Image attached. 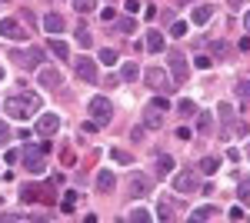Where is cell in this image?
Wrapping results in <instances>:
<instances>
[{"label":"cell","mask_w":250,"mask_h":223,"mask_svg":"<svg viewBox=\"0 0 250 223\" xmlns=\"http://www.w3.org/2000/svg\"><path fill=\"white\" fill-rule=\"evenodd\" d=\"M173 190H177V193H184V197L197 193V190H200V180H197V173H193V170H180V173L173 177Z\"/></svg>","instance_id":"6"},{"label":"cell","mask_w":250,"mask_h":223,"mask_svg":"<svg viewBox=\"0 0 250 223\" xmlns=\"http://www.w3.org/2000/svg\"><path fill=\"white\" fill-rule=\"evenodd\" d=\"M100 17H104V23H110V20H117V14H114V7H107V10H104V14H100Z\"/></svg>","instance_id":"42"},{"label":"cell","mask_w":250,"mask_h":223,"mask_svg":"<svg viewBox=\"0 0 250 223\" xmlns=\"http://www.w3.org/2000/svg\"><path fill=\"white\" fill-rule=\"evenodd\" d=\"M60 163H63V167H74V163H77V153H74V150H63Z\"/></svg>","instance_id":"34"},{"label":"cell","mask_w":250,"mask_h":223,"mask_svg":"<svg viewBox=\"0 0 250 223\" xmlns=\"http://www.w3.org/2000/svg\"><path fill=\"white\" fill-rule=\"evenodd\" d=\"M87 107H90V117H94L97 123H110V117H114V107H110V100H107V97H94Z\"/></svg>","instance_id":"7"},{"label":"cell","mask_w":250,"mask_h":223,"mask_svg":"<svg viewBox=\"0 0 250 223\" xmlns=\"http://www.w3.org/2000/svg\"><path fill=\"white\" fill-rule=\"evenodd\" d=\"M63 203H77V190H67L63 193Z\"/></svg>","instance_id":"43"},{"label":"cell","mask_w":250,"mask_h":223,"mask_svg":"<svg viewBox=\"0 0 250 223\" xmlns=\"http://www.w3.org/2000/svg\"><path fill=\"white\" fill-rule=\"evenodd\" d=\"M47 50L57 57V60H67V57H70V47H67L63 40H54V37H50V43H47Z\"/></svg>","instance_id":"21"},{"label":"cell","mask_w":250,"mask_h":223,"mask_svg":"<svg viewBox=\"0 0 250 223\" xmlns=\"http://www.w3.org/2000/svg\"><path fill=\"white\" fill-rule=\"evenodd\" d=\"M74 70H77V77L83 80V83H94V80H100V77H97V63L90 60V57H77V60H74Z\"/></svg>","instance_id":"10"},{"label":"cell","mask_w":250,"mask_h":223,"mask_svg":"<svg viewBox=\"0 0 250 223\" xmlns=\"http://www.w3.org/2000/svg\"><path fill=\"white\" fill-rule=\"evenodd\" d=\"M117 60H120V57H117V50H100V63H104V67H114Z\"/></svg>","instance_id":"31"},{"label":"cell","mask_w":250,"mask_h":223,"mask_svg":"<svg viewBox=\"0 0 250 223\" xmlns=\"http://www.w3.org/2000/svg\"><path fill=\"white\" fill-rule=\"evenodd\" d=\"M0 37H7V40H27V27H23L17 17H3V20H0Z\"/></svg>","instance_id":"8"},{"label":"cell","mask_w":250,"mask_h":223,"mask_svg":"<svg viewBox=\"0 0 250 223\" xmlns=\"http://www.w3.org/2000/svg\"><path fill=\"white\" fill-rule=\"evenodd\" d=\"M237 197H240V203H250V177H244V180H240V186H237Z\"/></svg>","instance_id":"28"},{"label":"cell","mask_w":250,"mask_h":223,"mask_svg":"<svg viewBox=\"0 0 250 223\" xmlns=\"http://www.w3.org/2000/svg\"><path fill=\"white\" fill-rule=\"evenodd\" d=\"M227 217H230V220H244V210H240V206H233V210L227 213Z\"/></svg>","instance_id":"44"},{"label":"cell","mask_w":250,"mask_h":223,"mask_svg":"<svg viewBox=\"0 0 250 223\" xmlns=\"http://www.w3.org/2000/svg\"><path fill=\"white\" fill-rule=\"evenodd\" d=\"M114 186H117V177L110 170H100V173H97V190H100V193H110Z\"/></svg>","instance_id":"15"},{"label":"cell","mask_w":250,"mask_h":223,"mask_svg":"<svg viewBox=\"0 0 250 223\" xmlns=\"http://www.w3.org/2000/svg\"><path fill=\"white\" fill-rule=\"evenodd\" d=\"M97 127H100V123H97V120H87V123H83V127H80V130H83V133H97Z\"/></svg>","instance_id":"41"},{"label":"cell","mask_w":250,"mask_h":223,"mask_svg":"<svg viewBox=\"0 0 250 223\" xmlns=\"http://www.w3.org/2000/svg\"><path fill=\"white\" fill-rule=\"evenodd\" d=\"M217 167H220L217 157H204V160H200V173H217Z\"/></svg>","instance_id":"27"},{"label":"cell","mask_w":250,"mask_h":223,"mask_svg":"<svg viewBox=\"0 0 250 223\" xmlns=\"http://www.w3.org/2000/svg\"><path fill=\"white\" fill-rule=\"evenodd\" d=\"M137 77H140V67H137L134 60H127V63H120V80H127V83H134Z\"/></svg>","instance_id":"18"},{"label":"cell","mask_w":250,"mask_h":223,"mask_svg":"<svg viewBox=\"0 0 250 223\" xmlns=\"http://www.w3.org/2000/svg\"><path fill=\"white\" fill-rule=\"evenodd\" d=\"M177 110L184 113V117H197V103L187 97V100H180V103H177Z\"/></svg>","instance_id":"26"},{"label":"cell","mask_w":250,"mask_h":223,"mask_svg":"<svg viewBox=\"0 0 250 223\" xmlns=\"http://www.w3.org/2000/svg\"><path fill=\"white\" fill-rule=\"evenodd\" d=\"M247 157H250V147H247Z\"/></svg>","instance_id":"48"},{"label":"cell","mask_w":250,"mask_h":223,"mask_svg":"<svg viewBox=\"0 0 250 223\" xmlns=\"http://www.w3.org/2000/svg\"><path fill=\"white\" fill-rule=\"evenodd\" d=\"M110 157H114L117 163H130V160H134V157H130L127 150H120V147H117V150H110Z\"/></svg>","instance_id":"32"},{"label":"cell","mask_w":250,"mask_h":223,"mask_svg":"<svg viewBox=\"0 0 250 223\" xmlns=\"http://www.w3.org/2000/svg\"><path fill=\"white\" fill-rule=\"evenodd\" d=\"M184 34H187V23H184V20H177V23L170 27V37H184Z\"/></svg>","instance_id":"35"},{"label":"cell","mask_w":250,"mask_h":223,"mask_svg":"<svg viewBox=\"0 0 250 223\" xmlns=\"http://www.w3.org/2000/svg\"><path fill=\"white\" fill-rule=\"evenodd\" d=\"M130 220H137V223H147V220H150V213H147V210H134V213H130Z\"/></svg>","instance_id":"38"},{"label":"cell","mask_w":250,"mask_h":223,"mask_svg":"<svg viewBox=\"0 0 250 223\" xmlns=\"http://www.w3.org/2000/svg\"><path fill=\"white\" fill-rule=\"evenodd\" d=\"M237 97L240 103H250V80H237Z\"/></svg>","instance_id":"29"},{"label":"cell","mask_w":250,"mask_h":223,"mask_svg":"<svg viewBox=\"0 0 250 223\" xmlns=\"http://www.w3.org/2000/svg\"><path fill=\"white\" fill-rule=\"evenodd\" d=\"M0 220L14 223V220H27V213H0Z\"/></svg>","instance_id":"39"},{"label":"cell","mask_w":250,"mask_h":223,"mask_svg":"<svg viewBox=\"0 0 250 223\" xmlns=\"http://www.w3.org/2000/svg\"><path fill=\"white\" fill-rule=\"evenodd\" d=\"M20 200H23V203L40 200V186H20Z\"/></svg>","instance_id":"23"},{"label":"cell","mask_w":250,"mask_h":223,"mask_svg":"<svg viewBox=\"0 0 250 223\" xmlns=\"http://www.w3.org/2000/svg\"><path fill=\"white\" fill-rule=\"evenodd\" d=\"M10 57H14V63L17 67H27V70H40L43 67V47H27V50H10Z\"/></svg>","instance_id":"3"},{"label":"cell","mask_w":250,"mask_h":223,"mask_svg":"<svg viewBox=\"0 0 250 223\" xmlns=\"http://www.w3.org/2000/svg\"><path fill=\"white\" fill-rule=\"evenodd\" d=\"M144 80H147V83H150L154 90H160V93H170V90H173V80L164 74L160 67H150V70L144 74Z\"/></svg>","instance_id":"9"},{"label":"cell","mask_w":250,"mask_h":223,"mask_svg":"<svg viewBox=\"0 0 250 223\" xmlns=\"http://www.w3.org/2000/svg\"><path fill=\"white\" fill-rule=\"evenodd\" d=\"M157 177H170L173 173V157H167V153H160V157H157Z\"/></svg>","instance_id":"19"},{"label":"cell","mask_w":250,"mask_h":223,"mask_svg":"<svg viewBox=\"0 0 250 223\" xmlns=\"http://www.w3.org/2000/svg\"><path fill=\"white\" fill-rule=\"evenodd\" d=\"M150 193V177L147 173H134L130 177V197H147Z\"/></svg>","instance_id":"13"},{"label":"cell","mask_w":250,"mask_h":223,"mask_svg":"<svg viewBox=\"0 0 250 223\" xmlns=\"http://www.w3.org/2000/svg\"><path fill=\"white\" fill-rule=\"evenodd\" d=\"M7 143H10V127L0 120V147H7Z\"/></svg>","instance_id":"36"},{"label":"cell","mask_w":250,"mask_h":223,"mask_svg":"<svg viewBox=\"0 0 250 223\" xmlns=\"http://www.w3.org/2000/svg\"><path fill=\"white\" fill-rule=\"evenodd\" d=\"M3 110L14 120H27V117H34L40 110V97L37 93H14V97L3 100Z\"/></svg>","instance_id":"1"},{"label":"cell","mask_w":250,"mask_h":223,"mask_svg":"<svg viewBox=\"0 0 250 223\" xmlns=\"http://www.w3.org/2000/svg\"><path fill=\"white\" fill-rule=\"evenodd\" d=\"M210 50H213V57H227V43H224V40H213Z\"/></svg>","instance_id":"33"},{"label":"cell","mask_w":250,"mask_h":223,"mask_svg":"<svg viewBox=\"0 0 250 223\" xmlns=\"http://www.w3.org/2000/svg\"><path fill=\"white\" fill-rule=\"evenodd\" d=\"M0 3H7V0H0Z\"/></svg>","instance_id":"49"},{"label":"cell","mask_w":250,"mask_h":223,"mask_svg":"<svg viewBox=\"0 0 250 223\" xmlns=\"http://www.w3.org/2000/svg\"><path fill=\"white\" fill-rule=\"evenodd\" d=\"M144 47H147L150 54H160V50H164V34H160V30H150L147 40H144Z\"/></svg>","instance_id":"17"},{"label":"cell","mask_w":250,"mask_h":223,"mask_svg":"<svg viewBox=\"0 0 250 223\" xmlns=\"http://www.w3.org/2000/svg\"><path fill=\"white\" fill-rule=\"evenodd\" d=\"M244 27H247V34H250V10H247V17H244Z\"/></svg>","instance_id":"46"},{"label":"cell","mask_w":250,"mask_h":223,"mask_svg":"<svg viewBox=\"0 0 250 223\" xmlns=\"http://www.w3.org/2000/svg\"><path fill=\"white\" fill-rule=\"evenodd\" d=\"M50 150V143H40V147H27L23 153H20V160H23V167H27V173H43V153Z\"/></svg>","instance_id":"4"},{"label":"cell","mask_w":250,"mask_h":223,"mask_svg":"<svg viewBox=\"0 0 250 223\" xmlns=\"http://www.w3.org/2000/svg\"><path fill=\"white\" fill-rule=\"evenodd\" d=\"M40 87H47V90H57L60 83H63V77H60L57 67H40Z\"/></svg>","instance_id":"11"},{"label":"cell","mask_w":250,"mask_h":223,"mask_svg":"<svg viewBox=\"0 0 250 223\" xmlns=\"http://www.w3.org/2000/svg\"><path fill=\"white\" fill-rule=\"evenodd\" d=\"M114 23H117V34H134V27H137L134 17H117Z\"/></svg>","instance_id":"25"},{"label":"cell","mask_w":250,"mask_h":223,"mask_svg":"<svg viewBox=\"0 0 250 223\" xmlns=\"http://www.w3.org/2000/svg\"><path fill=\"white\" fill-rule=\"evenodd\" d=\"M0 80H3V70H0Z\"/></svg>","instance_id":"47"},{"label":"cell","mask_w":250,"mask_h":223,"mask_svg":"<svg viewBox=\"0 0 250 223\" xmlns=\"http://www.w3.org/2000/svg\"><path fill=\"white\" fill-rule=\"evenodd\" d=\"M60 130V117L57 113H43L37 120V133H43V137H54V133Z\"/></svg>","instance_id":"12"},{"label":"cell","mask_w":250,"mask_h":223,"mask_svg":"<svg viewBox=\"0 0 250 223\" xmlns=\"http://www.w3.org/2000/svg\"><path fill=\"white\" fill-rule=\"evenodd\" d=\"M197 130L207 133V137L213 133V113L210 110H197Z\"/></svg>","instance_id":"16"},{"label":"cell","mask_w":250,"mask_h":223,"mask_svg":"<svg viewBox=\"0 0 250 223\" xmlns=\"http://www.w3.org/2000/svg\"><path fill=\"white\" fill-rule=\"evenodd\" d=\"M210 17H213V7H210V3H200V7L193 10V23H207Z\"/></svg>","instance_id":"22"},{"label":"cell","mask_w":250,"mask_h":223,"mask_svg":"<svg viewBox=\"0 0 250 223\" xmlns=\"http://www.w3.org/2000/svg\"><path fill=\"white\" fill-rule=\"evenodd\" d=\"M217 113H220V120H224V130H220V137H230L233 127H237V120H233V107H230V103H220V107H217Z\"/></svg>","instance_id":"14"},{"label":"cell","mask_w":250,"mask_h":223,"mask_svg":"<svg viewBox=\"0 0 250 223\" xmlns=\"http://www.w3.org/2000/svg\"><path fill=\"white\" fill-rule=\"evenodd\" d=\"M167 67H170L173 87H177V83H184V80H187V74H190V63H187V57L180 54V50H170V54H167Z\"/></svg>","instance_id":"5"},{"label":"cell","mask_w":250,"mask_h":223,"mask_svg":"<svg viewBox=\"0 0 250 223\" xmlns=\"http://www.w3.org/2000/svg\"><path fill=\"white\" fill-rule=\"evenodd\" d=\"M167 97H154L150 103H144V127L147 130H160V120H164V113H167Z\"/></svg>","instance_id":"2"},{"label":"cell","mask_w":250,"mask_h":223,"mask_svg":"<svg viewBox=\"0 0 250 223\" xmlns=\"http://www.w3.org/2000/svg\"><path fill=\"white\" fill-rule=\"evenodd\" d=\"M74 7H77V14L83 17V14H90V10L97 7V0H74Z\"/></svg>","instance_id":"30"},{"label":"cell","mask_w":250,"mask_h":223,"mask_svg":"<svg viewBox=\"0 0 250 223\" xmlns=\"http://www.w3.org/2000/svg\"><path fill=\"white\" fill-rule=\"evenodd\" d=\"M193 67H200V70H207V67H210V54H200L197 60H193Z\"/></svg>","instance_id":"37"},{"label":"cell","mask_w":250,"mask_h":223,"mask_svg":"<svg viewBox=\"0 0 250 223\" xmlns=\"http://www.w3.org/2000/svg\"><path fill=\"white\" fill-rule=\"evenodd\" d=\"M213 213H217V206L204 203V206H197V210H193V220H213Z\"/></svg>","instance_id":"24"},{"label":"cell","mask_w":250,"mask_h":223,"mask_svg":"<svg viewBox=\"0 0 250 223\" xmlns=\"http://www.w3.org/2000/svg\"><path fill=\"white\" fill-rule=\"evenodd\" d=\"M77 40H80V47H90V34L87 30H77Z\"/></svg>","instance_id":"40"},{"label":"cell","mask_w":250,"mask_h":223,"mask_svg":"<svg viewBox=\"0 0 250 223\" xmlns=\"http://www.w3.org/2000/svg\"><path fill=\"white\" fill-rule=\"evenodd\" d=\"M43 27H47V34L54 37V34L63 30V17H60V14H47V17H43Z\"/></svg>","instance_id":"20"},{"label":"cell","mask_w":250,"mask_h":223,"mask_svg":"<svg viewBox=\"0 0 250 223\" xmlns=\"http://www.w3.org/2000/svg\"><path fill=\"white\" fill-rule=\"evenodd\" d=\"M140 10V0H127V14H137Z\"/></svg>","instance_id":"45"}]
</instances>
